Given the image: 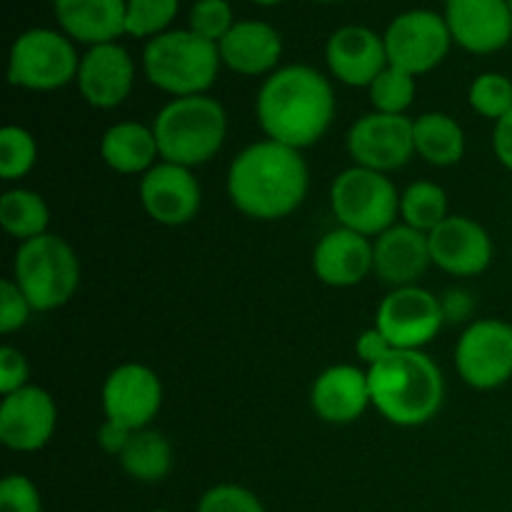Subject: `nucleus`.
Instances as JSON below:
<instances>
[{
	"label": "nucleus",
	"instance_id": "nucleus-1",
	"mask_svg": "<svg viewBox=\"0 0 512 512\" xmlns=\"http://www.w3.org/2000/svg\"><path fill=\"white\" fill-rule=\"evenodd\" d=\"M255 113L268 140L303 150L328 133L335 118V93L320 70L285 65L265 78Z\"/></svg>",
	"mask_w": 512,
	"mask_h": 512
},
{
	"label": "nucleus",
	"instance_id": "nucleus-2",
	"mask_svg": "<svg viewBox=\"0 0 512 512\" xmlns=\"http://www.w3.org/2000/svg\"><path fill=\"white\" fill-rule=\"evenodd\" d=\"M310 173L300 150L275 140L248 145L228 170V195L235 208L255 220H280L300 208Z\"/></svg>",
	"mask_w": 512,
	"mask_h": 512
},
{
	"label": "nucleus",
	"instance_id": "nucleus-3",
	"mask_svg": "<svg viewBox=\"0 0 512 512\" xmlns=\"http://www.w3.org/2000/svg\"><path fill=\"white\" fill-rule=\"evenodd\" d=\"M373 408L388 423L418 428L438 415L445 398V380L423 350H393L368 368Z\"/></svg>",
	"mask_w": 512,
	"mask_h": 512
},
{
	"label": "nucleus",
	"instance_id": "nucleus-4",
	"mask_svg": "<svg viewBox=\"0 0 512 512\" xmlns=\"http://www.w3.org/2000/svg\"><path fill=\"white\" fill-rule=\"evenodd\" d=\"M155 140L165 163L195 168L220 153L228 135V115L215 98H175L155 115Z\"/></svg>",
	"mask_w": 512,
	"mask_h": 512
},
{
	"label": "nucleus",
	"instance_id": "nucleus-5",
	"mask_svg": "<svg viewBox=\"0 0 512 512\" xmlns=\"http://www.w3.org/2000/svg\"><path fill=\"white\" fill-rule=\"evenodd\" d=\"M220 48L193 30H168L145 45L143 70L150 83L175 98L205 95L220 70Z\"/></svg>",
	"mask_w": 512,
	"mask_h": 512
},
{
	"label": "nucleus",
	"instance_id": "nucleus-6",
	"mask_svg": "<svg viewBox=\"0 0 512 512\" xmlns=\"http://www.w3.org/2000/svg\"><path fill=\"white\" fill-rule=\"evenodd\" d=\"M13 280L35 313L58 310L73 298L80 285L78 255L58 235L45 233L25 240L15 253Z\"/></svg>",
	"mask_w": 512,
	"mask_h": 512
},
{
	"label": "nucleus",
	"instance_id": "nucleus-7",
	"mask_svg": "<svg viewBox=\"0 0 512 512\" xmlns=\"http://www.w3.org/2000/svg\"><path fill=\"white\" fill-rule=\"evenodd\" d=\"M330 208L340 228L378 238L398 220L400 195L388 175L355 165L330 185Z\"/></svg>",
	"mask_w": 512,
	"mask_h": 512
},
{
	"label": "nucleus",
	"instance_id": "nucleus-8",
	"mask_svg": "<svg viewBox=\"0 0 512 512\" xmlns=\"http://www.w3.org/2000/svg\"><path fill=\"white\" fill-rule=\"evenodd\" d=\"M80 58L65 33L48 28L25 30L15 38L8 60V80L18 88L58 90L78 78Z\"/></svg>",
	"mask_w": 512,
	"mask_h": 512
},
{
	"label": "nucleus",
	"instance_id": "nucleus-9",
	"mask_svg": "<svg viewBox=\"0 0 512 512\" xmlns=\"http://www.w3.org/2000/svg\"><path fill=\"white\" fill-rule=\"evenodd\" d=\"M383 40L388 63L418 78L443 63L453 35L445 15L433 10H408L388 25Z\"/></svg>",
	"mask_w": 512,
	"mask_h": 512
},
{
	"label": "nucleus",
	"instance_id": "nucleus-10",
	"mask_svg": "<svg viewBox=\"0 0 512 512\" xmlns=\"http://www.w3.org/2000/svg\"><path fill=\"white\" fill-rule=\"evenodd\" d=\"M455 368L475 390H495L512 378V323L475 320L458 340Z\"/></svg>",
	"mask_w": 512,
	"mask_h": 512
},
{
	"label": "nucleus",
	"instance_id": "nucleus-11",
	"mask_svg": "<svg viewBox=\"0 0 512 512\" xmlns=\"http://www.w3.org/2000/svg\"><path fill=\"white\" fill-rule=\"evenodd\" d=\"M445 323L443 303L430 290L408 285L395 288L380 303L375 328L395 350H423L433 343Z\"/></svg>",
	"mask_w": 512,
	"mask_h": 512
},
{
	"label": "nucleus",
	"instance_id": "nucleus-12",
	"mask_svg": "<svg viewBox=\"0 0 512 512\" xmlns=\"http://www.w3.org/2000/svg\"><path fill=\"white\" fill-rule=\"evenodd\" d=\"M348 153L355 165L378 173H393L415 155L413 120L408 115L368 113L350 128Z\"/></svg>",
	"mask_w": 512,
	"mask_h": 512
},
{
	"label": "nucleus",
	"instance_id": "nucleus-13",
	"mask_svg": "<svg viewBox=\"0 0 512 512\" xmlns=\"http://www.w3.org/2000/svg\"><path fill=\"white\" fill-rule=\"evenodd\" d=\"M163 405L160 378L140 363H125L105 378L103 410L105 420L128 430H145Z\"/></svg>",
	"mask_w": 512,
	"mask_h": 512
},
{
	"label": "nucleus",
	"instance_id": "nucleus-14",
	"mask_svg": "<svg viewBox=\"0 0 512 512\" xmlns=\"http://www.w3.org/2000/svg\"><path fill=\"white\" fill-rule=\"evenodd\" d=\"M58 408L48 390L25 385L0 403V443L15 453H35L50 443Z\"/></svg>",
	"mask_w": 512,
	"mask_h": 512
},
{
	"label": "nucleus",
	"instance_id": "nucleus-15",
	"mask_svg": "<svg viewBox=\"0 0 512 512\" xmlns=\"http://www.w3.org/2000/svg\"><path fill=\"white\" fill-rule=\"evenodd\" d=\"M445 23L453 43L475 55L498 53L512 40L508 0H445Z\"/></svg>",
	"mask_w": 512,
	"mask_h": 512
},
{
	"label": "nucleus",
	"instance_id": "nucleus-16",
	"mask_svg": "<svg viewBox=\"0 0 512 512\" xmlns=\"http://www.w3.org/2000/svg\"><path fill=\"white\" fill-rule=\"evenodd\" d=\"M140 203L155 223L178 228L198 215L200 183L190 168L160 160L140 178Z\"/></svg>",
	"mask_w": 512,
	"mask_h": 512
},
{
	"label": "nucleus",
	"instance_id": "nucleus-17",
	"mask_svg": "<svg viewBox=\"0 0 512 512\" xmlns=\"http://www.w3.org/2000/svg\"><path fill=\"white\" fill-rule=\"evenodd\" d=\"M430 258L440 270L458 278H473L488 270L493 260V240L490 233L473 218L448 215L433 233L428 235Z\"/></svg>",
	"mask_w": 512,
	"mask_h": 512
},
{
	"label": "nucleus",
	"instance_id": "nucleus-18",
	"mask_svg": "<svg viewBox=\"0 0 512 512\" xmlns=\"http://www.w3.org/2000/svg\"><path fill=\"white\" fill-rule=\"evenodd\" d=\"M135 65L128 50L120 48L118 43L93 45L88 53L80 58L78 83L80 95L85 103L93 108L110 110L118 108L133 90Z\"/></svg>",
	"mask_w": 512,
	"mask_h": 512
},
{
	"label": "nucleus",
	"instance_id": "nucleus-19",
	"mask_svg": "<svg viewBox=\"0 0 512 512\" xmlns=\"http://www.w3.org/2000/svg\"><path fill=\"white\" fill-rule=\"evenodd\" d=\"M325 60L335 78L350 88H370V83L390 65L385 40L363 25L335 30L325 45Z\"/></svg>",
	"mask_w": 512,
	"mask_h": 512
},
{
	"label": "nucleus",
	"instance_id": "nucleus-20",
	"mask_svg": "<svg viewBox=\"0 0 512 512\" xmlns=\"http://www.w3.org/2000/svg\"><path fill=\"white\" fill-rule=\"evenodd\" d=\"M310 405L325 423H355L373 405L368 370H360L355 365H333L323 370L310 390Z\"/></svg>",
	"mask_w": 512,
	"mask_h": 512
},
{
	"label": "nucleus",
	"instance_id": "nucleus-21",
	"mask_svg": "<svg viewBox=\"0 0 512 512\" xmlns=\"http://www.w3.org/2000/svg\"><path fill=\"white\" fill-rule=\"evenodd\" d=\"M433 265L428 235L395 223L393 228L378 235L373 243V273L393 288H408L420 280V275Z\"/></svg>",
	"mask_w": 512,
	"mask_h": 512
},
{
	"label": "nucleus",
	"instance_id": "nucleus-22",
	"mask_svg": "<svg viewBox=\"0 0 512 512\" xmlns=\"http://www.w3.org/2000/svg\"><path fill=\"white\" fill-rule=\"evenodd\" d=\"M313 270L315 278L330 288H353L373 273V243L355 230H330L315 245Z\"/></svg>",
	"mask_w": 512,
	"mask_h": 512
},
{
	"label": "nucleus",
	"instance_id": "nucleus-23",
	"mask_svg": "<svg viewBox=\"0 0 512 512\" xmlns=\"http://www.w3.org/2000/svg\"><path fill=\"white\" fill-rule=\"evenodd\" d=\"M220 60L233 73L255 75L275 73L283 55V38L273 25L263 20H240L228 35L220 40Z\"/></svg>",
	"mask_w": 512,
	"mask_h": 512
},
{
	"label": "nucleus",
	"instance_id": "nucleus-24",
	"mask_svg": "<svg viewBox=\"0 0 512 512\" xmlns=\"http://www.w3.org/2000/svg\"><path fill=\"white\" fill-rule=\"evenodd\" d=\"M125 8L128 0H53L63 33L90 48L115 43L125 33Z\"/></svg>",
	"mask_w": 512,
	"mask_h": 512
},
{
	"label": "nucleus",
	"instance_id": "nucleus-25",
	"mask_svg": "<svg viewBox=\"0 0 512 512\" xmlns=\"http://www.w3.org/2000/svg\"><path fill=\"white\" fill-rule=\"evenodd\" d=\"M100 158L115 173L145 175L155 165V158H160L153 128L130 123V120L115 123L113 128L105 130L103 140H100Z\"/></svg>",
	"mask_w": 512,
	"mask_h": 512
},
{
	"label": "nucleus",
	"instance_id": "nucleus-26",
	"mask_svg": "<svg viewBox=\"0 0 512 512\" xmlns=\"http://www.w3.org/2000/svg\"><path fill=\"white\" fill-rule=\"evenodd\" d=\"M413 138L415 155L438 168L460 163L465 155V130L445 113H423L415 118Z\"/></svg>",
	"mask_w": 512,
	"mask_h": 512
},
{
	"label": "nucleus",
	"instance_id": "nucleus-27",
	"mask_svg": "<svg viewBox=\"0 0 512 512\" xmlns=\"http://www.w3.org/2000/svg\"><path fill=\"white\" fill-rule=\"evenodd\" d=\"M125 473L140 483H158L170 473L173 465V448L168 440L155 430H135L128 445L118 455Z\"/></svg>",
	"mask_w": 512,
	"mask_h": 512
},
{
	"label": "nucleus",
	"instance_id": "nucleus-28",
	"mask_svg": "<svg viewBox=\"0 0 512 512\" xmlns=\"http://www.w3.org/2000/svg\"><path fill=\"white\" fill-rule=\"evenodd\" d=\"M0 225H3L5 233L18 238L20 243L40 238V235L48 233L50 208L43 195L33 193V190H8L0 198Z\"/></svg>",
	"mask_w": 512,
	"mask_h": 512
},
{
	"label": "nucleus",
	"instance_id": "nucleus-29",
	"mask_svg": "<svg viewBox=\"0 0 512 512\" xmlns=\"http://www.w3.org/2000/svg\"><path fill=\"white\" fill-rule=\"evenodd\" d=\"M400 218L410 228L430 235L448 218V195L438 183L418 180L400 195Z\"/></svg>",
	"mask_w": 512,
	"mask_h": 512
},
{
	"label": "nucleus",
	"instance_id": "nucleus-30",
	"mask_svg": "<svg viewBox=\"0 0 512 512\" xmlns=\"http://www.w3.org/2000/svg\"><path fill=\"white\" fill-rule=\"evenodd\" d=\"M368 90L375 113L405 115V110H408L415 100V75L388 65V68L370 83Z\"/></svg>",
	"mask_w": 512,
	"mask_h": 512
},
{
	"label": "nucleus",
	"instance_id": "nucleus-31",
	"mask_svg": "<svg viewBox=\"0 0 512 512\" xmlns=\"http://www.w3.org/2000/svg\"><path fill=\"white\" fill-rule=\"evenodd\" d=\"M180 0H128L125 33L133 38H158L178 15Z\"/></svg>",
	"mask_w": 512,
	"mask_h": 512
},
{
	"label": "nucleus",
	"instance_id": "nucleus-32",
	"mask_svg": "<svg viewBox=\"0 0 512 512\" xmlns=\"http://www.w3.org/2000/svg\"><path fill=\"white\" fill-rule=\"evenodd\" d=\"M38 160V143L20 125H5L0 130V178L20 180L33 170Z\"/></svg>",
	"mask_w": 512,
	"mask_h": 512
},
{
	"label": "nucleus",
	"instance_id": "nucleus-33",
	"mask_svg": "<svg viewBox=\"0 0 512 512\" xmlns=\"http://www.w3.org/2000/svg\"><path fill=\"white\" fill-rule=\"evenodd\" d=\"M470 108L498 123L512 110V80L503 73H483L470 85Z\"/></svg>",
	"mask_w": 512,
	"mask_h": 512
},
{
	"label": "nucleus",
	"instance_id": "nucleus-34",
	"mask_svg": "<svg viewBox=\"0 0 512 512\" xmlns=\"http://www.w3.org/2000/svg\"><path fill=\"white\" fill-rule=\"evenodd\" d=\"M233 25V8L228 0H198L190 8V30L215 45H220V40L233 30Z\"/></svg>",
	"mask_w": 512,
	"mask_h": 512
},
{
	"label": "nucleus",
	"instance_id": "nucleus-35",
	"mask_svg": "<svg viewBox=\"0 0 512 512\" xmlns=\"http://www.w3.org/2000/svg\"><path fill=\"white\" fill-rule=\"evenodd\" d=\"M198 512H265L258 495L240 485H215L200 498Z\"/></svg>",
	"mask_w": 512,
	"mask_h": 512
},
{
	"label": "nucleus",
	"instance_id": "nucleus-36",
	"mask_svg": "<svg viewBox=\"0 0 512 512\" xmlns=\"http://www.w3.org/2000/svg\"><path fill=\"white\" fill-rule=\"evenodd\" d=\"M30 313H35V310L23 290L18 288L15 280L5 278L0 283V333L8 335L20 330L30 320Z\"/></svg>",
	"mask_w": 512,
	"mask_h": 512
},
{
	"label": "nucleus",
	"instance_id": "nucleus-37",
	"mask_svg": "<svg viewBox=\"0 0 512 512\" xmlns=\"http://www.w3.org/2000/svg\"><path fill=\"white\" fill-rule=\"evenodd\" d=\"M0 512H43L38 488L25 475H8L0 483Z\"/></svg>",
	"mask_w": 512,
	"mask_h": 512
},
{
	"label": "nucleus",
	"instance_id": "nucleus-38",
	"mask_svg": "<svg viewBox=\"0 0 512 512\" xmlns=\"http://www.w3.org/2000/svg\"><path fill=\"white\" fill-rule=\"evenodd\" d=\"M28 375L30 368L25 355L18 348H13V345H3L0 348V393H3V398L15 393V390L25 388Z\"/></svg>",
	"mask_w": 512,
	"mask_h": 512
},
{
	"label": "nucleus",
	"instance_id": "nucleus-39",
	"mask_svg": "<svg viewBox=\"0 0 512 512\" xmlns=\"http://www.w3.org/2000/svg\"><path fill=\"white\" fill-rule=\"evenodd\" d=\"M393 350H395L393 345L388 343V338H385L378 328L365 330V333L358 338V343H355V353H358V358L363 360L368 368L370 365L380 363V360H383L385 355L393 353Z\"/></svg>",
	"mask_w": 512,
	"mask_h": 512
},
{
	"label": "nucleus",
	"instance_id": "nucleus-40",
	"mask_svg": "<svg viewBox=\"0 0 512 512\" xmlns=\"http://www.w3.org/2000/svg\"><path fill=\"white\" fill-rule=\"evenodd\" d=\"M493 150L495 158L512 173V110L500 118L493 128Z\"/></svg>",
	"mask_w": 512,
	"mask_h": 512
},
{
	"label": "nucleus",
	"instance_id": "nucleus-41",
	"mask_svg": "<svg viewBox=\"0 0 512 512\" xmlns=\"http://www.w3.org/2000/svg\"><path fill=\"white\" fill-rule=\"evenodd\" d=\"M130 435H133V430L105 420L103 428H100V433H98V440H100V445H103V450H108V453H113V455H120L125 450V445H128Z\"/></svg>",
	"mask_w": 512,
	"mask_h": 512
},
{
	"label": "nucleus",
	"instance_id": "nucleus-42",
	"mask_svg": "<svg viewBox=\"0 0 512 512\" xmlns=\"http://www.w3.org/2000/svg\"><path fill=\"white\" fill-rule=\"evenodd\" d=\"M253 3H258V5H278V3H283V0H253Z\"/></svg>",
	"mask_w": 512,
	"mask_h": 512
},
{
	"label": "nucleus",
	"instance_id": "nucleus-43",
	"mask_svg": "<svg viewBox=\"0 0 512 512\" xmlns=\"http://www.w3.org/2000/svg\"><path fill=\"white\" fill-rule=\"evenodd\" d=\"M315 3H338V0H315Z\"/></svg>",
	"mask_w": 512,
	"mask_h": 512
},
{
	"label": "nucleus",
	"instance_id": "nucleus-44",
	"mask_svg": "<svg viewBox=\"0 0 512 512\" xmlns=\"http://www.w3.org/2000/svg\"><path fill=\"white\" fill-rule=\"evenodd\" d=\"M508 3H510V8H512V0H508Z\"/></svg>",
	"mask_w": 512,
	"mask_h": 512
}]
</instances>
